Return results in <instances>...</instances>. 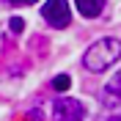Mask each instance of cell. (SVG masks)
I'll return each instance as SVG.
<instances>
[{
	"mask_svg": "<svg viewBox=\"0 0 121 121\" xmlns=\"http://www.w3.org/2000/svg\"><path fill=\"white\" fill-rule=\"evenodd\" d=\"M118 58H121V41L113 39V36H105V39L94 41V44L85 50L83 66L88 69V72H94V74H99V72L110 69Z\"/></svg>",
	"mask_w": 121,
	"mask_h": 121,
	"instance_id": "6da1fadb",
	"label": "cell"
},
{
	"mask_svg": "<svg viewBox=\"0 0 121 121\" xmlns=\"http://www.w3.org/2000/svg\"><path fill=\"white\" fill-rule=\"evenodd\" d=\"M41 17L47 19V25L52 28H66L72 22V8H69V0H47L41 6Z\"/></svg>",
	"mask_w": 121,
	"mask_h": 121,
	"instance_id": "7a4b0ae2",
	"label": "cell"
},
{
	"mask_svg": "<svg viewBox=\"0 0 121 121\" xmlns=\"http://www.w3.org/2000/svg\"><path fill=\"white\" fill-rule=\"evenodd\" d=\"M85 107L77 99H58L52 102V121H83Z\"/></svg>",
	"mask_w": 121,
	"mask_h": 121,
	"instance_id": "3957f363",
	"label": "cell"
},
{
	"mask_svg": "<svg viewBox=\"0 0 121 121\" xmlns=\"http://www.w3.org/2000/svg\"><path fill=\"white\" fill-rule=\"evenodd\" d=\"M74 6H77V11L83 17H96V14H102V8H105V0H74Z\"/></svg>",
	"mask_w": 121,
	"mask_h": 121,
	"instance_id": "277c9868",
	"label": "cell"
},
{
	"mask_svg": "<svg viewBox=\"0 0 121 121\" xmlns=\"http://www.w3.org/2000/svg\"><path fill=\"white\" fill-rule=\"evenodd\" d=\"M121 99V74H116L110 83H107V88H105V102L107 105H116Z\"/></svg>",
	"mask_w": 121,
	"mask_h": 121,
	"instance_id": "5b68a950",
	"label": "cell"
},
{
	"mask_svg": "<svg viewBox=\"0 0 121 121\" xmlns=\"http://www.w3.org/2000/svg\"><path fill=\"white\" fill-rule=\"evenodd\" d=\"M69 83H72V80H69V74H58V77H52V88H55V91H66Z\"/></svg>",
	"mask_w": 121,
	"mask_h": 121,
	"instance_id": "8992f818",
	"label": "cell"
},
{
	"mask_svg": "<svg viewBox=\"0 0 121 121\" xmlns=\"http://www.w3.org/2000/svg\"><path fill=\"white\" fill-rule=\"evenodd\" d=\"M11 30H14V33H22L25 30V22L19 19V17H11Z\"/></svg>",
	"mask_w": 121,
	"mask_h": 121,
	"instance_id": "52a82bcc",
	"label": "cell"
},
{
	"mask_svg": "<svg viewBox=\"0 0 121 121\" xmlns=\"http://www.w3.org/2000/svg\"><path fill=\"white\" fill-rule=\"evenodd\" d=\"M11 6H30V3H36V0H8Z\"/></svg>",
	"mask_w": 121,
	"mask_h": 121,
	"instance_id": "ba28073f",
	"label": "cell"
},
{
	"mask_svg": "<svg viewBox=\"0 0 121 121\" xmlns=\"http://www.w3.org/2000/svg\"><path fill=\"white\" fill-rule=\"evenodd\" d=\"M107 121H121V113H118V116H110Z\"/></svg>",
	"mask_w": 121,
	"mask_h": 121,
	"instance_id": "9c48e42d",
	"label": "cell"
}]
</instances>
